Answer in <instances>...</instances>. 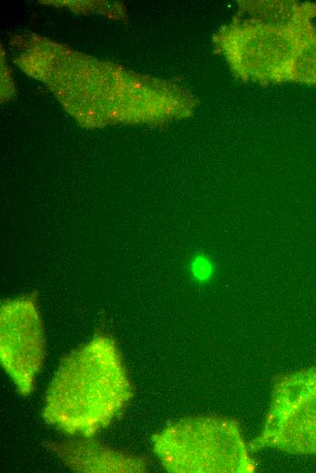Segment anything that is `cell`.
<instances>
[{
    "label": "cell",
    "mask_w": 316,
    "mask_h": 473,
    "mask_svg": "<svg viewBox=\"0 0 316 473\" xmlns=\"http://www.w3.org/2000/svg\"><path fill=\"white\" fill-rule=\"evenodd\" d=\"M315 32L314 27L281 30L247 19L222 26L213 41L239 79L279 84L289 80L298 50Z\"/></svg>",
    "instance_id": "6da1fadb"
},
{
    "label": "cell",
    "mask_w": 316,
    "mask_h": 473,
    "mask_svg": "<svg viewBox=\"0 0 316 473\" xmlns=\"http://www.w3.org/2000/svg\"><path fill=\"white\" fill-rule=\"evenodd\" d=\"M164 464L176 471L244 472L252 464L239 427L222 418L177 424L157 440Z\"/></svg>",
    "instance_id": "7a4b0ae2"
},
{
    "label": "cell",
    "mask_w": 316,
    "mask_h": 473,
    "mask_svg": "<svg viewBox=\"0 0 316 473\" xmlns=\"http://www.w3.org/2000/svg\"><path fill=\"white\" fill-rule=\"evenodd\" d=\"M262 446L316 454V368L290 374L273 389Z\"/></svg>",
    "instance_id": "3957f363"
},
{
    "label": "cell",
    "mask_w": 316,
    "mask_h": 473,
    "mask_svg": "<svg viewBox=\"0 0 316 473\" xmlns=\"http://www.w3.org/2000/svg\"><path fill=\"white\" fill-rule=\"evenodd\" d=\"M240 9L251 19L281 30H305L313 28L316 5L310 2L290 0H243L238 1Z\"/></svg>",
    "instance_id": "277c9868"
},
{
    "label": "cell",
    "mask_w": 316,
    "mask_h": 473,
    "mask_svg": "<svg viewBox=\"0 0 316 473\" xmlns=\"http://www.w3.org/2000/svg\"><path fill=\"white\" fill-rule=\"evenodd\" d=\"M288 81L316 85V32L298 50Z\"/></svg>",
    "instance_id": "5b68a950"
},
{
    "label": "cell",
    "mask_w": 316,
    "mask_h": 473,
    "mask_svg": "<svg viewBox=\"0 0 316 473\" xmlns=\"http://www.w3.org/2000/svg\"><path fill=\"white\" fill-rule=\"evenodd\" d=\"M192 270L198 279L204 280L212 274V264L206 256L198 255L193 259Z\"/></svg>",
    "instance_id": "8992f818"
}]
</instances>
